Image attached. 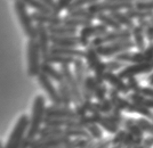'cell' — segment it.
<instances>
[{
  "label": "cell",
  "instance_id": "6da1fadb",
  "mask_svg": "<svg viewBox=\"0 0 153 148\" xmlns=\"http://www.w3.org/2000/svg\"><path fill=\"white\" fill-rule=\"evenodd\" d=\"M46 99L44 96L38 95L34 98L33 106H32V113L29 123V129L26 132V138L29 140H33L36 137H38L39 130L44 125L46 119Z\"/></svg>",
  "mask_w": 153,
  "mask_h": 148
},
{
  "label": "cell",
  "instance_id": "7a4b0ae2",
  "mask_svg": "<svg viewBox=\"0 0 153 148\" xmlns=\"http://www.w3.org/2000/svg\"><path fill=\"white\" fill-rule=\"evenodd\" d=\"M14 9L17 15L19 25L22 27L23 32L29 39L37 38V24L33 22L31 14L27 12V7L22 0L14 1Z\"/></svg>",
  "mask_w": 153,
  "mask_h": 148
},
{
  "label": "cell",
  "instance_id": "3957f363",
  "mask_svg": "<svg viewBox=\"0 0 153 148\" xmlns=\"http://www.w3.org/2000/svg\"><path fill=\"white\" fill-rule=\"evenodd\" d=\"M26 58H27V75L37 77L40 73V66L42 63V55L36 39H29L26 45Z\"/></svg>",
  "mask_w": 153,
  "mask_h": 148
},
{
  "label": "cell",
  "instance_id": "277c9868",
  "mask_svg": "<svg viewBox=\"0 0 153 148\" xmlns=\"http://www.w3.org/2000/svg\"><path fill=\"white\" fill-rule=\"evenodd\" d=\"M30 117L25 114L19 116L17 122L14 127L13 131L10 132V135L8 138V141L5 145V148H19L22 142L26 137V132L29 129Z\"/></svg>",
  "mask_w": 153,
  "mask_h": 148
},
{
  "label": "cell",
  "instance_id": "5b68a950",
  "mask_svg": "<svg viewBox=\"0 0 153 148\" xmlns=\"http://www.w3.org/2000/svg\"><path fill=\"white\" fill-rule=\"evenodd\" d=\"M59 70H61L62 74H63L65 83L68 84L69 88H70L71 94H72V100H73V103L76 104V105L79 103H81V102L83 100L81 88H80V85H79V83H78V81H76L74 74H73L72 71L70 70L69 65H62Z\"/></svg>",
  "mask_w": 153,
  "mask_h": 148
},
{
  "label": "cell",
  "instance_id": "8992f818",
  "mask_svg": "<svg viewBox=\"0 0 153 148\" xmlns=\"http://www.w3.org/2000/svg\"><path fill=\"white\" fill-rule=\"evenodd\" d=\"M69 141L70 137L64 133L51 138H34L30 140V148H57L66 145Z\"/></svg>",
  "mask_w": 153,
  "mask_h": 148
},
{
  "label": "cell",
  "instance_id": "52a82bcc",
  "mask_svg": "<svg viewBox=\"0 0 153 148\" xmlns=\"http://www.w3.org/2000/svg\"><path fill=\"white\" fill-rule=\"evenodd\" d=\"M37 80H38V83L40 84V87L46 92V95L48 97V99L51 100V103L54 104V105H62L61 97L58 94V89L54 85L53 80H51L49 77H46L42 73H39Z\"/></svg>",
  "mask_w": 153,
  "mask_h": 148
},
{
  "label": "cell",
  "instance_id": "ba28073f",
  "mask_svg": "<svg viewBox=\"0 0 153 148\" xmlns=\"http://www.w3.org/2000/svg\"><path fill=\"white\" fill-rule=\"evenodd\" d=\"M105 33H106V26L104 24H98V25L90 24L88 26H83L79 35V43L82 47H88L90 37H101Z\"/></svg>",
  "mask_w": 153,
  "mask_h": 148
},
{
  "label": "cell",
  "instance_id": "9c48e42d",
  "mask_svg": "<svg viewBox=\"0 0 153 148\" xmlns=\"http://www.w3.org/2000/svg\"><path fill=\"white\" fill-rule=\"evenodd\" d=\"M46 117H54V119H78L74 110L70 108V106L54 105V104H51V105L46 107Z\"/></svg>",
  "mask_w": 153,
  "mask_h": 148
},
{
  "label": "cell",
  "instance_id": "30bf717a",
  "mask_svg": "<svg viewBox=\"0 0 153 148\" xmlns=\"http://www.w3.org/2000/svg\"><path fill=\"white\" fill-rule=\"evenodd\" d=\"M131 6V4L129 2H110V1H105V2H95L93 5L88 6V10L94 15H98L102 14L103 12H118L121 8H129Z\"/></svg>",
  "mask_w": 153,
  "mask_h": 148
},
{
  "label": "cell",
  "instance_id": "8fae6325",
  "mask_svg": "<svg viewBox=\"0 0 153 148\" xmlns=\"http://www.w3.org/2000/svg\"><path fill=\"white\" fill-rule=\"evenodd\" d=\"M37 42L40 48L41 55L45 56L51 50V33L48 31V27L42 24H37Z\"/></svg>",
  "mask_w": 153,
  "mask_h": 148
},
{
  "label": "cell",
  "instance_id": "7c38bea8",
  "mask_svg": "<svg viewBox=\"0 0 153 148\" xmlns=\"http://www.w3.org/2000/svg\"><path fill=\"white\" fill-rule=\"evenodd\" d=\"M32 19L36 24H42V25H58L63 24V17H61L57 14L51 13H39V12H33L31 13Z\"/></svg>",
  "mask_w": 153,
  "mask_h": 148
},
{
  "label": "cell",
  "instance_id": "4fadbf2b",
  "mask_svg": "<svg viewBox=\"0 0 153 148\" xmlns=\"http://www.w3.org/2000/svg\"><path fill=\"white\" fill-rule=\"evenodd\" d=\"M130 37V33L128 31H118V32L105 33L101 37H95V39L91 41L93 47H100L105 42H112V41H118V40H125Z\"/></svg>",
  "mask_w": 153,
  "mask_h": 148
},
{
  "label": "cell",
  "instance_id": "5bb4252c",
  "mask_svg": "<svg viewBox=\"0 0 153 148\" xmlns=\"http://www.w3.org/2000/svg\"><path fill=\"white\" fill-rule=\"evenodd\" d=\"M133 46L131 42H125V41H119V42H115L113 45L110 46H100V47H96V52L100 56H111L115 52H122L125 49H128Z\"/></svg>",
  "mask_w": 153,
  "mask_h": 148
},
{
  "label": "cell",
  "instance_id": "9a60e30c",
  "mask_svg": "<svg viewBox=\"0 0 153 148\" xmlns=\"http://www.w3.org/2000/svg\"><path fill=\"white\" fill-rule=\"evenodd\" d=\"M51 42L53 46L64 48H76L79 46V37L76 35H51Z\"/></svg>",
  "mask_w": 153,
  "mask_h": 148
},
{
  "label": "cell",
  "instance_id": "2e32d148",
  "mask_svg": "<svg viewBox=\"0 0 153 148\" xmlns=\"http://www.w3.org/2000/svg\"><path fill=\"white\" fill-rule=\"evenodd\" d=\"M40 73L45 74L46 77H48L51 80H53V81H56L57 83L64 81L63 74H62L61 70H57L56 67H54V65L49 64V63H46V62H42V63H41Z\"/></svg>",
  "mask_w": 153,
  "mask_h": 148
},
{
  "label": "cell",
  "instance_id": "e0dca14e",
  "mask_svg": "<svg viewBox=\"0 0 153 148\" xmlns=\"http://www.w3.org/2000/svg\"><path fill=\"white\" fill-rule=\"evenodd\" d=\"M49 52L56 54V55H62L66 57L72 58H82L85 57V52L76 49V48H64V47H57V46H51Z\"/></svg>",
  "mask_w": 153,
  "mask_h": 148
},
{
  "label": "cell",
  "instance_id": "ac0fdd59",
  "mask_svg": "<svg viewBox=\"0 0 153 148\" xmlns=\"http://www.w3.org/2000/svg\"><path fill=\"white\" fill-rule=\"evenodd\" d=\"M74 59L76 58L72 57H66V56H62V55H56V54H51V52H48L47 55L42 56V62H46V63H49V64H58L59 66L62 65H69L74 63Z\"/></svg>",
  "mask_w": 153,
  "mask_h": 148
},
{
  "label": "cell",
  "instance_id": "d6986e66",
  "mask_svg": "<svg viewBox=\"0 0 153 148\" xmlns=\"http://www.w3.org/2000/svg\"><path fill=\"white\" fill-rule=\"evenodd\" d=\"M96 80L94 77H86V80H85V83H83L82 88H81V92H82V97L83 99L86 100H91V98L94 97V92H95L96 89Z\"/></svg>",
  "mask_w": 153,
  "mask_h": 148
},
{
  "label": "cell",
  "instance_id": "ffe728a7",
  "mask_svg": "<svg viewBox=\"0 0 153 148\" xmlns=\"http://www.w3.org/2000/svg\"><path fill=\"white\" fill-rule=\"evenodd\" d=\"M48 31L51 33V35H76V27H71L65 24H58V25H49Z\"/></svg>",
  "mask_w": 153,
  "mask_h": 148
},
{
  "label": "cell",
  "instance_id": "44dd1931",
  "mask_svg": "<svg viewBox=\"0 0 153 148\" xmlns=\"http://www.w3.org/2000/svg\"><path fill=\"white\" fill-rule=\"evenodd\" d=\"M153 68V64H149V63H145V64H140L136 65V66H130L126 68L125 71H122L120 73V77H131L135 74H138V73H143V72H147Z\"/></svg>",
  "mask_w": 153,
  "mask_h": 148
},
{
  "label": "cell",
  "instance_id": "7402d4cb",
  "mask_svg": "<svg viewBox=\"0 0 153 148\" xmlns=\"http://www.w3.org/2000/svg\"><path fill=\"white\" fill-rule=\"evenodd\" d=\"M73 66H74V77H76L80 88H82L85 80H86V66L83 64L81 58H76Z\"/></svg>",
  "mask_w": 153,
  "mask_h": 148
},
{
  "label": "cell",
  "instance_id": "603a6c76",
  "mask_svg": "<svg viewBox=\"0 0 153 148\" xmlns=\"http://www.w3.org/2000/svg\"><path fill=\"white\" fill-rule=\"evenodd\" d=\"M100 55L96 52V48L93 47V46H89L87 48V50L85 52V57H86V60H87V65L89 67V70H95V67L97 65L101 63L100 60Z\"/></svg>",
  "mask_w": 153,
  "mask_h": 148
},
{
  "label": "cell",
  "instance_id": "cb8c5ba5",
  "mask_svg": "<svg viewBox=\"0 0 153 148\" xmlns=\"http://www.w3.org/2000/svg\"><path fill=\"white\" fill-rule=\"evenodd\" d=\"M58 94L61 97V102L64 106H70L71 103H73L72 100V94L69 88V85L65 83V81H62L58 83Z\"/></svg>",
  "mask_w": 153,
  "mask_h": 148
},
{
  "label": "cell",
  "instance_id": "d4e9b609",
  "mask_svg": "<svg viewBox=\"0 0 153 148\" xmlns=\"http://www.w3.org/2000/svg\"><path fill=\"white\" fill-rule=\"evenodd\" d=\"M104 80H106L108 83L112 84L117 90L121 91V92H127L128 91V87L120 80V77L114 75L112 72H106L104 75Z\"/></svg>",
  "mask_w": 153,
  "mask_h": 148
},
{
  "label": "cell",
  "instance_id": "484cf974",
  "mask_svg": "<svg viewBox=\"0 0 153 148\" xmlns=\"http://www.w3.org/2000/svg\"><path fill=\"white\" fill-rule=\"evenodd\" d=\"M64 133L63 128H56V127H49V125H42L41 129L39 130L38 137L39 138H51L56 137Z\"/></svg>",
  "mask_w": 153,
  "mask_h": 148
},
{
  "label": "cell",
  "instance_id": "4316f807",
  "mask_svg": "<svg viewBox=\"0 0 153 148\" xmlns=\"http://www.w3.org/2000/svg\"><path fill=\"white\" fill-rule=\"evenodd\" d=\"M66 16H70V17H76V18H82V19H88V21H93L94 18H96V15L91 14L88 10V8H76L73 10L68 12Z\"/></svg>",
  "mask_w": 153,
  "mask_h": 148
},
{
  "label": "cell",
  "instance_id": "83f0119b",
  "mask_svg": "<svg viewBox=\"0 0 153 148\" xmlns=\"http://www.w3.org/2000/svg\"><path fill=\"white\" fill-rule=\"evenodd\" d=\"M24 4L26 5V7L32 8L34 12H39V13H51V9L49 7H47L41 1V0H22Z\"/></svg>",
  "mask_w": 153,
  "mask_h": 148
},
{
  "label": "cell",
  "instance_id": "f1b7e54d",
  "mask_svg": "<svg viewBox=\"0 0 153 148\" xmlns=\"http://www.w3.org/2000/svg\"><path fill=\"white\" fill-rule=\"evenodd\" d=\"M64 135H66L68 137H76V138H86V139L91 138L89 132L82 128H65Z\"/></svg>",
  "mask_w": 153,
  "mask_h": 148
},
{
  "label": "cell",
  "instance_id": "f546056e",
  "mask_svg": "<svg viewBox=\"0 0 153 148\" xmlns=\"http://www.w3.org/2000/svg\"><path fill=\"white\" fill-rule=\"evenodd\" d=\"M63 24L71 27H78V26H88L91 24V21L82 18H76V17H70V16H65L63 17Z\"/></svg>",
  "mask_w": 153,
  "mask_h": 148
},
{
  "label": "cell",
  "instance_id": "4dcf8cb0",
  "mask_svg": "<svg viewBox=\"0 0 153 148\" xmlns=\"http://www.w3.org/2000/svg\"><path fill=\"white\" fill-rule=\"evenodd\" d=\"M112 107H113V105L111 103V100L104 99V100H101L100 103L93 104L90 113H108V112H111Z\"/></svg>",
  "mask_w": 153,
  "mask_h": 148
},
{
  "label": "cell",
  "instance_id": "1f68e13d",
  "mask_svg": "<svg viewBox=\"0 0 153 148\" xmlns=\"http://www.w3.org/2000/svg\"><path fill=\"white\" fill-rule=\"evenodd\" d=\"M110 97H111V103H112L114 108H118V110H125V108L127 110L128 108L129 104L118 96V94H117V91L114 89L110 91Z\"/></svg>",
  "mask_w": 153,
  "mask_h": 148
},
{
  "label": "cell",
  "instance_id": "d6a6232c",
  "mask_svg": "<svg viewBox=\"0 0 153 148\" xmlns=\"http://www.w3.org/2000/svg\"><path fill=\"white\" fill-rule=\"evenodd\" d=\"M96 18L98 19L100 22H102V24H104L105 26H110V27H113V29H117V30L120 29V24L111 15H105V14L102 13L96 15Z\"/></svg>",
  "mask_w": 153,
  "mask_h": 148
},
{
  "label": "cell",
  "instance_id": "836d02e7",
  "mask_svg": "<svg viewBox=\"0 0 153 148\" xmlns=\"http://www.w3.org/2000/svg\"><path fill=\"white\" fill-rule=\"evenodd\" d=\"M72 1L73 0H55V6L51 9V12L54 14L59 15L63 10H66L69 8V6L72 4Z\"/></svg>",
  "mask_w": 153,
  "mask_h": 148
},
{
  "label": "cell",
  "instance_id": "e575fe53",
  "mask_svg": "<svg viewBox=\"0 0 153 148\" xmlns=\"http://www.w3.org/2000/svg\"><path fill=\"white\" fill-rule=\"evenodd\" d=\"M95 80H96V83L97 84H103V81H104V75H105V73H106V66L104 63H100V64L97 65L95 67Z\"/></svg>",
  "mask_w": 153,
  "mask_h": 148
},
{
  "label": "cell",
  "instance_id": "d590c367",
  "mask_svg": "<svg viewBox=\"0 0 153 148\" xmlns=\"http://www.w3.org/2000/svg\"><path fill=\"white\" fill-rule=\"evenodd\" d=\"M98 124H101L104 129L108 131V132H111V133H115L118 131V124L112 122L111 120H108L106 116H102V119H101Z\"/></svg>",
  "mask_w": 153,
  "mask_h": 148
},
{
  "label": "cell",
  "instance_id": "8d00e7d4",
  "mask_svg": "<svg viewBox=\"0 0 153 148\" xmlns=\"http://www.w3.org/2000/svg\"><path fill=\"white\" fill-rule=\"evenodd\" d=\"M87 131L89 132L90 137L93 139H101L102 138V131L98 128L97 124H90L87 127Z\"/></svg>",
  "mask_w": 153,
  "mask_h": 148
},
{
  "label": "cell",
  "instance_id": "74e56055",
  "mask_svg": "<svg viewBox=\"0 0 153 148\" xmlns=\"http://www.w3.org/2000/svg\"><path fill=\"white\" fill-rule=\"evenodd\" d=\"M111 16H112L118 23H121V24H125V25H128V26L131 25L130 19L127 18L125 15H122V14L119 13V12H112V13H111Z\"/></svg>",
  "mask_w": 153,
  "mask_h": 148
},
{
  "label": "cell",
  "instance_id": "f35d334b",
  "mask_svg": "<svg viewBox=\"0 0 153 148\" xmlns=\"http://www.w3.org/2000/svg\"><path fill=\"white\" fill-rule=\"evenodd\" d=\"M105 95H106V88L103 84H97L96 85L95 92H94V97L97 100H104L105 99Z\"/></svg>",
  "mask_w": 153,
  "mask_h": 148
},
{
  "label": "cell",
  "instance_id": "ab89813d",
  "mask_svg": "<svg viewBox=\"0 0 153 148\" xmlns=\"http://www.w3.org/2000/svg\"><path fill=\"white\" fill-rule=\"evenodd\" d=\"M127 110H129V112H138V113H140V114H144V115H147V116L151 115L150 112H149L145 107L138 106V105H130V104H129V106H128Z\"/></svg>",
  "mask_w": 153,
  "mask_h": 148
},
{
  "label": "cell",
  "instance_id": "60d3db41",
  "mask_svg": "<svg viewBox=\"0 0 153 148\" xmlns=\"http://www.w3.org/2000/svg\"><path fill=\"white\" fill-rule=\"evenodd\" d=\"M134 35H135V40H136V43L138 46V48H142L143 45H144V41H143V34H142L140 27H136V29H135Z\"/></svg>",
  "mask_w": 153,
  "mask_h": 148
},
{
  "label": "cell",
  "instance_id": "b9f144b4",
  "mask_svg": "<svg viewBox=\"0 0 153 148\" xmlns=\"http://www.w3.org/2000/svg\"><path fill=\"white\" fill-rule=\"evenodd\" d=\"M126 124H127L128 129L131 131V133H134L135 137H140V128L138 125H135L134 122L130 121V120H128Z\"/></svg>",
  "mask_w": 153,
  "mask_h": 148
},
{
  "label": "cell",
  "instance_id": "7bdbcfd3",
  "mask_svg": "<svg viewBox=\"0 0 153 148\" xmlns=\"http://www.w3.org/2000/svg\"><path fill=\"white\" fill-rule=\"evenodd\" d=\"M131 98L134 99L136 103L143 104V105L149 106V107H153V100H146L145 98H143V97L140 96V95H133V96H131Z\"/></svg>",
  "mask_w": 153,
  "mask_h": 148
},
{
  "label": "cell",
  "instance_id": "ee69618b",
  "mask_svg": "<svg viewBox=\"0 0 153 148\" xmlns=\"http://www.w3.org/2000/svg\"><path fill=\"white\" fill-rule=\"evenodd\" d=\"M138 127H140V129H143L144 131H149V132H153V125H151L150 123L145 121V120H140L138 122Z\"/></svg>",
  "mask_w": 153,
  "mask_h": 148
},
{
  "label": "cell",
  "instance_id": "f6af8a7d",
  "mask_svg": "<svg viewBox=\"0 0 153 148\" xmlns=\"http://www.w3.org/2000/svg\"><path fill=\"white\" fill-rule=\"evenodd\" d=\"M105 66H106V71L111 72V71H114V70L120 68V67H121V64L114 60V62H108V63H106Z\"/></svg>",
  "mask_w": 153,
  "mask_h": 148
},
{
  "label": "cell",
  "instance_id": "bcb514c9",
  "mask_svg": "<svg viewBox=\"0 0 153 148\" xmlns=\"http://www.w3.org/2000/svg\"><path fill=\"white\" fill-rule=\"evenodd\" d=\"M128 16L130 17H146V16H150L151 13H142V12H133V10H129L127 13Z\"/></svg>",
  "mask_w": 153,
  "mask_h": 148
},
{
  "label": "cell",
  "instance_id": "7dc6e473",
  "mask_svg": "<svg viewBox=\"0 0 153 148\" xmlns=\"http://www.w3.org/2000/svg\"><path fill=\"white\" fill-rule=\"evenodd\" d=\"M125 137H126V133H125L123 131H120V132L117 135V137L112 140V142H113V144H122L123 140H125Z\"/></svg>",
  "mask_w": 153,
  "mask_h": 148
},
{
  "label": "cell",
  "instance_id": "c3c4849f",
  "mask_svg": "<svg viewBox=\"0 0 153 148\" xmlns=\"http://www.w3.org/2000/svg\"><path fill=\"white\" fill-rule=\"evenodd\" d=\"M137 8L140 10L144 9H153V2H138L137 4Z\"/></svg>",
  "mask_w": 153,
  "mask_h": 148
},
{
  "label": "cell",
  "instance_id": "681fc988",
  "mask_svg": "<svg viewBox=\"0 0 153 148\" xmlns=\"http://www.w3.org/2000/svg\"><path fill=\"white\" fill-rule=\"evenodd\" d=\"M144 58H145V62H149L153 58V46H151L146 52H144Z\"/></svg>",
  "mask_w": 153,
  "mask_h": 148
},
{
  "label": "cell",
  "instance_id": "f907efd6",
  "mask_svg": "<svg viewBox=\"0 0 153 148\" xmlns=\"http://www.w3.org/2000/svg\"><path fill=\"white\" fill-rule=\"evenodd\" d=\"M41 1H42L47 7H49L51 9H53L54 6H55V0H41Z\"/></svg>",
  "mask_w": 153,
  "mask_h": 148
},
{
  "label": "cell",
  "instance_id": "816d5d0a",
  "mask_svg": "<svg viewBox=\"0 0 153 148\" xmlns=\"http://www.w3.org/2000/svg\"><path fill=\"white\" fill-rule=\"evenodd\" d=\"M19 148H30V140L26 137L24 138V140H23V142H22V145H21Z\"/></svg>",
  "mask_w": 153,
  "mask_h": 148
},
{
  "label": "cell",
  "instance_id": "f5cc1de1",
  "mask_svg": "<svg viewBox=\"0 0 153 148\" xmlns=\"http://www.w3.org/2000/svg\"><path fill=\"white\" fill-rule=\"evenodd\" d=\"M129 84H130V87H131V88H134L135 90H138V87H137V83H136L135 79L130 77V80H129Z\"/></svg>",
  "mask_w": 153,
  "mask_h": 148
},
{
  "label": "cell",
  "instance_id": "db71d44e",
  "mask_svg": "<svg viewBox=\"0 0 153 148\" xmlns=\"http://www.w3.org/2000/svg\"><path fill=\"white\" fill-rule=\"evenodd\" d=\"M142 92H143L144 95L153 97V90H151V89H142Z\"/></svg>",
  "mask_w": 153,
  "mask_h": 148
},
{
  "label": "cell",
  "instance_id": "11a10c76",
  "mask_svg": "<svg viewBox=\"0 0 153 148\" xmlns=\"http://www.w3.org/2000/svg\"><path fill=\"white\" fill-rule=\"evenodd\" d=\"M147 35H149V39H150V40L153 39V26L149 27V30H147Z\"/></svg>",
  "mask_w": 153,
  "mask_h": 148
},
{
  "label": "cell",
  "instance_id": "9f6ffc18",
  "mask_svg": "<svg viewBox=\"0 0 153 148\" xmlns=\"http://www.w3.org/2000/svg\"><path fill=\"white\" fill-rule=\"evenodd\" d=\"M153 144V138H150V139H147L146 141H145V145L146 146H150V145H152Z\"/></svg>",
  "mask_w": 153,
  "mask_h": 148
},
{
  "label": "cell",
  "instance_id": "6f0895ef",
  "mask_svg": "<svg viewBox=\"0 0 153 148\" xmlns=\"http://www.w3.org/2000/svg\"><path fill=\"white\" fill-rule=\"evenodd\" d=\"M0 148H5V146H4V144L0 141Z\"/></svg>",
  "mask_w": 153,
  "mask_h": 148
},
{
  "label": "cell",
  "instance_id": "680465c9",
  "mask_svg": "<svg viewBox=\"0 0 153 148\" xmlns=\"http://www.w3.org/2000/svg\"><path fill=\"white\" fill-rule=\"evenodd\" d=\"M150 82H151V83H153V77H151V79H150Z\"/></svg>",
  "mask_w": 153,
  "mask_h": 148
},
{
  "label": "cell",
  "instance_id": "91938a15",
  "mask_svg": "<svg viewBox=\"0 0 153 148\" xmlns=\"http://www.w3.org/2000/svg\"><path fill=\"white\" fill-rule=\"evenodd\" d=\"M114 148H118V147H114Z\"/></svg>",
  "mask_w": 153,
  "mask_h": 148
},
{
  "label": "cell",
  "instance_id": "94428289",
  "mask_svg": "<svg viewBox=\"0 0 153 148\" xmlns=\"http://www.w3.org/2000/svg\"><path fill=\"white\" fill-rule=\"evenodd\" d=\"M138 148H140V147H138Z\"/></svg>",
  "mask_w": 153,
  "mask_h": 148
},
{
  "label": "cell",
  "instance_id": "6125c7cd",
  "mask_svg": "<svg viewBox=\"0 0 153 148\" xmlns=\"http://www.w3.org/2000/svg\"><path fill=\"white\" fill-rule=\"evenodd\" d=\"M14 1H15V0H14Z\"/></svg>",
  "mask_w": 153,
  "mask_h": 148
},
{
  "label": "cell",
  "instance_id": "be15d7a7",
  "mask_svg": "<svg viewBox=\"0 0 153 148\" xmlns=\"http://www.w3.org/2000/svg\"><path fill=\"white\" fill-rule=\"evenodd\" d=\"M152 64H153V63H152Z\"/></svg>",
  "mask_w": 153,
  "mask_h": 148
}]
</instances>
